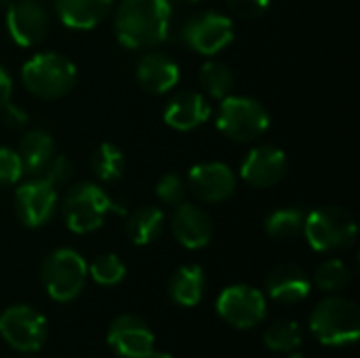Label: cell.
Returning <instances> with one entry per match:
<instances>
[{"mask_svg": "<svg viewBox=\"0 0 360 358\" xmlns=\"http://www.w3.org/2000/svg\"><path fill=\"white\" fill-rule=\"evenodd\" d=\"M110 211H116V207L108 192L89 181L72 186L61 205L63 222L74 234L95 232L97 228H101Z\"/></svg>", "mask_w": 360, "mask_h": 358, "instance_id": "5", "label": "cell"}, {"mask_svg": "<svg viewBox=\"0 0 360 358\" xmlns=\"http://www.w3.org/2000/svg\"><path fill=\"white\" fill-rule=\"evenodd\" d=\"M188 194V184L181 175L177 173H167L158 179L156 184V196L165 203V205H181L186 200Z\"/></svg>", "mask_w": 360, "mask_h": 358, "instance_id": "30", "label": "cell"}, {"mask_svg": "<svg viewBox=\"0 0 360 358\" xmlns=\"http://www.w3.org/2000/svg\"><path fill=\"white\" fill-rule=\"evenodd\" d=\"M217 314L236 329H251L266 317V298L259 289L249 285H232L217 298Z\"/></svg>", "mask_w": 360, "mask_h": 358, "instance_id": "11", "label": "cell"}, {"mask_svg": "<svg viewBox=\"0 0 360 358\" xmlns=\"http://www.w3.org/2000/svg\"><path fill=\"white\" fill-rule=\"evenodd\" d=\"M13 209L23 226L40 228L57 211V188L40 175L19 184L13 196Z\"/></svg>", "mask_w": 360, "mask_h": 358, "instance_id": "10", "label": "cell"}, {"mask_svg": "<svg viewBox=\"0 0 360 358\" xmlns=\"http://www.w3.org/2000/svg\"><path fill=\"white\" fill-rule=\"evenodd\" d=\"M211 116V106L207 103L205 95L196 91H181L169 99L162 118L175 131H192L205 124Z\"/></svg>", "mask_w": 360, "mask_h": 358, "instance_id": "18", "label": "cell"}, {"mask_svg": "<svg viewBox=\"0 0 360 358\" xmlns=\"http://www.w3.org/2000/svg\"><path fill=\"white\" fill-rule=\"evenodd\" d=\"M171 230L177 243L186 249H202L213 238V222L209 213L186 200L177 205L173 211Z\"/></svg>", "mask_w": 360, "mask_h": 358, "instance_id": "16", "label": "cell"}, {"mask_svg": "<svg viewBox=\"0 0 360 358\" xmlns=\"http://www.w3.org/2000/svg\"><path fill=\"white\" fill-rule=\"evenodd\" d=\"M205 272L200 266L188 264L181 266L169 281V295L175 304L184 306V308H192L196 306L202 295H205Z\"/></svg>", "mask_w": 360, "mask_h": 358, "instance_id": "22", "label": "cell"}, {"mask_svg": "<svg viewBox=\"0 0 360 358\" xmlns=\"http://www.w3.org/2000/svg\"><path fill=\"white\" fill-rule=\"evenodd\" d=\"M171 27L169 0H122L114 15V34L127 49L143 51L167 40Z\"/></svg>", "mask_w": 360, "mask_h": 358, "instance_id": "1", "label": "cell"}, {"mask_svg": "<svg viewBox=\"0 0 360 358\" xmlns=\"http://www.w3.org/2000/svg\"><path fill=\"white\" fill-rule=\"evenodd\" d=\"M266 291L268 295L278 302V304H300L304 302L310 291H312V281L306 274V270H302L295 264H283L278 268H274L268 279H266Z\"/></svg>", "mask_w": 360, "mask_h": 358, "instance_id": "17", "label": "cell"}, {"mask_svg": "<svg viewBox=\"0 0 360 358\" xmlns=\"http://www.w3.org/2000/svg\"><path fill=\"white\" fill-rule=\"evenodd\" d=\"M304 234L314 251H344L356 241V219L344 207L325 205L306 215Z\"/></svg>", "mask_w": 360, "mask_h": 358, "instance_id": "4", "label": "cell"}, {"mask_svg": "<svg viewBox=\"0 0 360 358\" xmlns=\"http://www.w3.org/2000/svg\"><path fill=\"white\" fill-rule=\"evenodd\" d=\"M188 192L202 203H224L236 192V175L224 162H200L188 173Z\"/></svg>", "mask_w": 360, "mask_h": 358, "instance_id": "13", "label": "cell"}, {"mask_svg": "<svg viewBox=\"0 0 360 358\" xmlns=\"http://www.w3.org/2000/svg\"><path fill=\"white\" fill-rule=\"evenodd\" d=\"M49 15L36 0H17L6 11L8 36L23 49L40 44L49 34Z\"/></svg>", "mask_w": 360, "mask_h": 358, "instance_id": "12", "label": "cell"}, {"mask_svg": "<svg viewBox=\"0 0 360 358\" xmlns=\"http://www.w3.org/2000/svg\"><path fill=\"white\" fill-rule=\"evenodd\" d=\"M304 342V331L293 321H278L264 333V344L272 352H297Z\"/></svg>", "mask_w": 360, "mask_h": 358, "instance_id": "26", "label": "cell"}, {"mask_svg": "<svg viewBox=\"0 0 360 358\" xmlns=\"http://www.w3.org/2000/svg\"><path fill=\"white\" fill-rule=\"evenodd\" d=\"M17 154L23 165V175L38 177L46 169L51 158L55 156V141H53L51 133H46L42 129H32L19 141Z\"/></svg>", "mask_w": 360, "mask_h": 358, "instance_id": "21", "label": "cell"}, {"mask_svg": "<svg viewBox=\"0 0 360 358\" xmlns=\"http://www.w3.org/2000/svg\"><path fill=\"white\" fill-rule=\"evenodd\" d=\"M228 2H230V8L243 19L262 17L272 4V0H228Z\"/></svg>", "mask_w": 360, "mask_h": 358, "instance_id": "33", "label": "cell"}, {"mask_svg": "<svg viewBox=\"0 0 360 358\" xmlns=\"http://www.w3.org/2000/svg\"><path fill=\"white\" fill-rule=\"evenodd\" d=\"M165 228V213L158 207H141L133 211L127 219V234L133 245H152Z\"/></svg>", "mask_w": 360, "mask_h": 358, "instance_id": "23", "label": "cell"}, {"mask_svg": "<svg viewBox=\"0 0 360 358\" xmlns=\"http://www.w3.org/2000/svg\"><path fill=\"white\" fill-rule=\"evenodd\" d=\"M25 89L40 99H59L76 84V65L61 53L32 55L21 68Z\"/></svg>", "mask_w": 360, "mask_h": 358, "instance_id": "3", "label": "cell"}, {"mask_svg": "<svg viewBox=\"0 0 360 358\" xmlns=\"http://www.w3.org/2000/svg\"><path fill=\"white\" fill-rule=\"evenodd\" d=\"M42 173H44L42 177L49 179L55 188H57V186H63V184H68L70 177H72V162H70L65 156H53L51 162L46 165V169H44Z\"/></svg>", "mask_w": 360, "mask_h": 358, "instance_id": "32", "label": "cell"}, {"mask_svg": "<svg viewBox=\"0 0 360 358\" xmlns=\"http://www.w3.org/2000/svg\"><path fill=\"white\" fill-rule=\"evenodd\" d=\"M287 154L276 146L264 143L245 156L240 165V177L251 188H272L287 175Z\"/></svg>", "mask_w": 360, "mask_h": 358, "instance_id": "15", "label": "cell"}, {"mask_svg": "<svg viewBox=\"0 0 360 358\" xmlns=\"http://www.w3.org/2000/svg\"><path fill=\"white\" fill-rule=\"evenodd\" d=\"M190 2H198V0H190Z\"/></svg>", "mask_w": 360, "mask_h": 358, "instance_id": "37", "label": "cell"}, {"mask_svg": "<svg viewBox=\"0 0 360 358\" xmlns=\"http://www.w3.org/2000/svg\"><path fill=\"white\" fill-rule=\"evenodd\" d=\"M200 84L202 89L215 97V99H224L232 93L234 89V74L232 70L221 63V61H207L200 68Z\"/></svg>", "mask_w": 360, "mask_h": 358, "instance_id": "27", "label": "cell"}, {"mask_svg": "<svg viewBox=\"0 0 360 358\" xmlns=\"http://www.w3.org/2000/svg\"><path fill=\"white\" fill-rule=\"evenodd\" d=\"M23 177V165L17 150L0 146V186H15Z\"/></svg>", "mask_w": 360, "mask_h": 358, "instance_id": "31", "label": "cell"}, {"mask_svg": "<svg viewBox=\"0 0 360 358\" xmlns=\"http://www.w3.org/2000/svg\"><path fill=\"white\" fill-rule=\"evenodd\" d=\"M89 274H91V279L97 285L114 287V285H118L127 276V266L122 264V260L118 255L105 253V255H99V257H95L91 262Z\"/></svg>", "mask_w": 360, "mask_h": 358, "instance_id": "29", "label": "cell"}, {"mask_svg": "<svg viewBox=\"0 0 360 358\" xmlns=\"http://www.w3.org/2000/svg\"><path fill=\"white\" fill-rule=\"evenodd\" d=\"M108 342L122 358H148L156 346L152 329L135 314H120L114 319L108 331Z\"/></svg>", "mask_w": 360, "mask_h": 358, "instance_id": "14", "label": "cell"}, {"mask_svg": "<svg viewBox=\"0 0 360 358\" xmlns=\"http://www.w3.org/2000/svg\"><path fill=\"white\" fill-rule=\"evenodd\" d=\"M46 319L32 306H11L0 314V335L15 350H40L46 340Z\"/></svg>", "mask_w": 360, "mask_h": 358, "instance_id": "9", "label": "cell"}, {"mask_svg": "<svg viewBox=\"0 0 360 358\" xmlns=\"http://www.w3.org/2000/svg\"><path fill=\"white\" fill-rule=\"evenodd\" d=\"M86 276H89V266L82 260V255L76 253L74 249L51 251L40 268V279L46 293L51 295V300L61 304L72 302L80 295Z\"/></svg>", "mask_w": 360, "mask_h": 358, "instance_id": "6", "label": "cell"}, {"mask_svg": "<svg viewBox=\"0 0 360 358\" xmlns=\"http://www.w3.org/2000/svg\"><path fill=\"white\" fill-rule=\"evenodd\" d=\"M350 281H352V272L348 264H344L342 260H327L314 272V285L325 293H338L346 289Z\"/></svg>", "mask_w": 360, "mask_h": 358, "instance_id": "28", "label": "cell"}, {"mask_svg": "<svg viewBox=\"0 0 360 358\" xmlns=\"http://www.w3.org/2000/svg\"><path fill=\"white\" fill-rule=\"evenodd\" d=\"M306 213L302 207H283L266 217V232L276 241H287L304 232Z\"/></svg>", "mask_w": 360, "mask_h": 358, "instance_id": "25", "label": "cell"}, {"mask_svg": "<svg viewBox=\"0 0 360 358\" xmlns=\"http://www.w3.org/2000/svg\"><path fill=\"white\" fill-rule=\"evenodd\" d=\"M137 82L152 95H165L179 82V65L165 53H146L137 63Z\"/></svg>", "mask_w": 360, "mask_h": 358, "instance_id": "19", "label": "cell"}, {"mask_svg": "<svg viewBox=\"0 0 360 358\" xmlns=\"http://www.w3.org/2000/svg\"><path fill=\"white\" fill-rule=\"evenodd\" d=\"M114 0H55V11L63 25L72 30H93L112 11Z\"/></svg>", "mask_w": 360, "mask_h": 358, "instance_id": "20", "label": "cell"}, {"mask_svg": "<svg viewBox=\"0 0 360 358\" xmlns=\"http://www.w3.org/2000/svg\"><path fill=\"white\" fill-rule=\"evenodd\" d=\"M11 95H13V78L6 72V68L0 65V108L6 101H11Z\"/></svg>", "mask_w": 360, "mask_h": 358, "instance_id": "35", "label": "cell"}, {"mask_svg": "<svg viewBox=\"0 0 360 358\" xmlns=\"http://www.w3.org/2000/svg\"><path fill=\"white\" fill-rule=\"evenodd\" d=\"M181 40L198 55L211 57L224 51L234 40V23L224 13L207 11L184 23Z\"/></svg>", "mask_w": 360, "mask_h": 358, "instance_id": "8", "label": "cell"}, {"mask_svg": "<svg viewBox=\"0 0 360 358\" xmlns=\"http://www.w3.org/2000/svg\"><path fill=\"white\" fill-rule=\"evenodd\" d=\"M91 169L99 181H105V184L118 181L127 169V160H124L122 150L110 141L99 143V148L91 156Z\"/></svg>", "mask_w": 360, "mask_h": 358, "instance_id": "24", "label": "cell"}, {"mask_svg": "<svg viewBox=\"0 0 360 358\" xmlns=\"http://www.w3.org/2000/svg\"><path fill=\"white\" fill-rule=\"evenodd\" d=\"M148 358H173V357H171V354H167V352H156V350H154V352H152Z\"/></svg>", "mask_w": 360, "mask_h": 358, "instance_id": "36", "label": "cell"}, {"mask_svg": "<svg viewBox=\"0 0 360 358\" xmlns=\"http://www.w3.org/2000/svg\"><path fill=\"white\" fill-rule=\"evenodd\" d=\"M310 331L325 346H346L360 335L359 306L340 295L321 300L310 314Z\"/></svg>", "mask_w": 360, "mask_h": 358, "instance_id": "2", "label": "cell"}, {"mask_svg": "<svg viewBox=\"0 0 360 358\" xmlns=\"http://www.w3.org/2000/svg\"><path fill=\"white\" fill-rule=\"evenodd\" d=\"M217 129L234 141H255L270 129V114L253 97L228 95L219 103Z\"/></svg>", "mask_w": 360, "mask_h": 358, "instance_id": "7", "label": "cell"}, {"mask_svg": "<svg viewBox=\"0 0 360 358\" xmlns=\"http://www.w3.org/2000/svg\"><path fill=\"white\" fill-rule=\"evenodd\" d=\"M0 112H2L4 122L11 124V127H21V124L27 122V112H23L21 108H17V106L11 103V101H6V103L0 108Z\"/></svg>", "mask_w": 360, "mask_h": 358, "instance_id": "34", "label": "cell"}]
</instances>
